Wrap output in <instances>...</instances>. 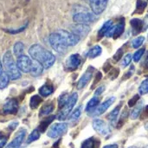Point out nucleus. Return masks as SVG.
Returning <instances> with one entry per match:
<instances>
[{
    "label": "nucleus",
    "mask_w": 148,
    "mask_h": 148,
    "mask_svg": "<svg viewBox=\"0 0 148 148\" xmlns=\"http://www.w3.org/2000/svg\"><path fill=\"white\" fill-rule=\"evenodd\" d=\"M29 54L33 60L40 62L45 69L53 66L56 62L55 56L40 44H33L29 49Z\"/></svg>",
    "instance_id": "f257e3e1"
},
{
    "label": "nucleus",
    "mask_w": 148,
    "mask_h": 148,
    "mask_svg": "<svg viewBox=\"0 0 148 148\" xmlns=\"http://www.w3.org/2000/svg\"><path fill=\"white\" fill-rule=\"evenodd\" d=\"M3 66L6 69V73L9 75L11 80H17L21 77V71L18 69L16 62H15L11 51L8 50L4 53L3 57Z\"/></svg>",
    "instance_id": "f03ea898"
},
{
    "label": "nucleus",
    "mask_w": 148,
    "mask_h": 148,
    "mask_svg": "<svg viewBox=\"0 0 148 148\" xmlns=\"http://www.w3.org/2000/svg\"><path fill=\"white\" fill-rule=\"evenodd\" d=\"M77 100H78V95H77V93H73L69 97L67 102L61 108L60 112L57 114V119L59 121H64L65 119H67V117L69 115V114L71 113L72 109L74 108V107H75Z\"/></svg>",
    "instance_id": "7ed1b4c3"
},
{
    "label": "nucleus",
    "mask_w": 148,
    "mask_h": 148,
    "mask_svg": "<svg viewBox=\"0 0 148 148\" xmlns=\"http://www.w3.org/2000/svg\"><path fill=\"white\" fill-rule=\"evenodd\" d=\"M49 44L52 47L53 49H55L58 53H63L66 51L68 46L66 45L65 42L63 41L62 37L60 36V34L56 31L54 33H51L49 36Z\"/></svg>",
    "instance_id": "20e7f679"
},
{
    "label": "nucleus",
    "mask_w": 148,
    "mask_h": 148,
    "mask_svg": "<svg viewBox=\"0 0 148 148\" xmlns=\"http://www.w3.org/2000/svg\"><path fill=\"white\" fill-rule=\"evenodd\" d=\"M68 130V124L66 123H56L50 127L49 129L47 135L49 138L52 139H56L62 134H64Z\"/></svg>",
    "instance_id": "39448f33"
},
{
    "label": "nucleus",
    "mask_w": 148,
    "mask_h": 148,
    "mask_svg": "<svg viewBox=\"0 0 148 148\" xmlns=\"http://www.w3.org/2000/svg\"><path fill=\"white\" fill-rule=\"evenodd\" d=\"M95 19V16L88 11H80L73 16V20L77 24H88L94 22Z\"/></svg>",
    "instance_id": "423d86ee"
},
{
    "label": "nucleus",
    "mask_w": 148,
    "mask_h": 148,
    "mask_svg": "<svg viewBox=\"0 0 148 148\" xmlns=\"http://www.w3.org/2000/svg\"><path fill=\"white\" fill-rule=\"evenodd\" d=\"M93 128L101 135L102 136H108L111 133V129L108 124H107L103 120L95 119L92 122Z\"/></svg>",
    "instance_id": "0eeeda50"
},
{
    "label": "nucleus",
    "mask_w": 148,
    "mask_h": 148,
    "mask_svg": "<svg viewBox=\"0 0 148 148\" xmlns=\"http://www.w3.org/2000/svg\"><path fill=\"white\" fill-rule=\"evenodd\" d=\"M57 32L62 37L63 41L65 42V43L68 47L69 46H75L80 42V38L72 32H69V31H67L64 29H59Z\"/></svg>",
    "instance_id": "6e6552de"
},
{
    "label": "nucleus",
    "mask_w": 148,
    "mask_h": 148,
    "mask_svg": "<svg viewBox=\"0 0 148 148\" xmlns=\"http://www.w3.org/2000/svg\"><path fill=\"white\" fill-rule=\"evenodd\" d=\"M95 15H101L107 8L108 0H88Z\"/></svg>",
    "instance_id": "1a4fd4ad"
},
{
    "label": "nucleus",
    "mask_w": 148,
    "mask_h": 148,
    "mask_svg": "<svg viewBox=\"0 0 148 148\" xmlns=\"http://www.w3.org/2000/svg\"><path fill=\"white\" fill-rule=\"evenodd\" d=\"M16 65L20 71L23 73H29L31 69V65H32V61L28 56L23 55L19 57H17L16 60Z\"/></svg>",
    "instance_id": "9d476101"
},
{
    "label": "nucleus",
    "mask_w": 148,
    "mask_h": 148,
    "mask_svg": "<svg viewBox=\"0 0 148 148\" xmlns=\"http://www.w3.org/2000/svg\"><path fill=\"white\" fill-rule=\"evenodd\" d=\"M124 29H125V21H124V18H121V21H120L118 23L114 25L113 24L110 30L107 34V36L116 39L124 32Z\"/></svg>",
    "instance_id": "9b49d317"
},
{
    "label": "nucleus",
    "mask_w": 148,
    "mask_h": 148,
    "mask_svg": "<svg viewBox=\"0 0 148 148\" xmlns=\"http://www.w3.org/2000/svg\"><path fill=\"white\" fill-rule=\"evenodd\" d=\"M116 98L114 96H112L110 98H108V100H106L103 103H101L100 106H98L91 114L92 116H99L101 115L102 114H104L111 106L112 104H114V102L115 101Z\"/></svg>",
    "instance_id": "f8f14e48"
},
{
    "label": "nucleus",
    "mask_w": 148,
    "mask_h": 148,
    "mask_svg": "<svg viewBox=\"0 0 148 148\" xmlns=\"http://www.w3.org/2000/svg\"><path fill=\"white\" fill-rule=\"evenodd\" d=\"M82 62V57L78 54H73L71 55L66 61V69L69 71H74L78 69V67L81 65Z\"/></svg>",
    "instance_id": "ddd939ff"
},
{
    "label": "nucleus",
    "mask_w": 148,
    "mask_h": 148,
    "mask_svg": "<svg viewBox=\"0 0 148 148\" xmlns=\"http://www.w3.org/2000/svg\"><path fill=\"white\" fill-rule=\"evenodd\" d=\"M18 110V102L16 99H10L5 102L3 107V112L5 114H15Z\"/></svg>",
    "instance_id": "4468645a"
},
{
    "label": "nucleus",
    "mask_w": 148,
    "mask_h": 148,
    "mask_svg": "<svg viewBox=\"0 0 148 148\" xmlns=\"http://www.w3.org/2000/svg\"><path fill=\"white\" fill-rule=\"evenodd\" d=\"M94 69H95L94 68L89 67L88 69V70L82 75V76L80 78V80L77 83V88L78 89L83 88L91 81V79L93 78V75H94Z\"/></svg>",
    "instance_id": "2eb2a0df"
},
{
    "label": "nucleus",
    "mask_w": 148,
    "mask_h": 148,
    "mask_svg": "<svg viewBox=\"0 0 148 148\" xmlns=\"http://www.w3.org/2000/svg\"><path fill=\"white\" fill-rule=\"evenodd\" d=\"M90 31V27L88 24H76L72 29V33L76 35L80 39L86 36Z\"/></svg>",
    "instance_id": "dca6fc26"
},
{
    "label": "nucleus",
    "mask_w": 148,
    "mask_h": 148,
    "mask_svg": "<svg viewBox=\"0 0 148 148\" xmlns=\"http://www.w3.org/2000/svg\"><path fill=\"white\" fill-rule=\"evenodd\" d=\"M25 135H26V133H25L24 130L19 131L16 134V136L13 139V140L10 144H8L5 148H19L20 146H21V144L23 143L24 138H25Z\"/></svg>",
    "instance_id": "f3484780"
},
{
    "label": "nucleus",
    "mask_w": 148,
    "mask_h": 148,
    "mask_svg": "<svg viewBox=\"0 0 148 148\" xmlns=\"http://www.w3.org/2000/svg\"><path fill=\"white\" fill-rule=\"evenodd\" d=\"M44 68L42 67V65L36 62V61H33L32 62V65H31V69H30V75L33 76V77H37L39 75H41L42 74V71H43Z\"/></svg>",
    "instance_id": "a211bd4d"
},
{
    "label": "nucleus",
    "mask_w": 148,
    "mask_h": 148,
    "mask_svg": "<svg viewBox=\"0 0 148 148\" xmlns=\"http://www.w3.org/2000/svg\"><path fill=\"white\" fill-rule=\"evenodd\" d=\"M130 24L133 29V34L137 35L141 32L143 28V22L139 18H134L130 21Z\"/></svg>",
    "instance_id": "6ab92c4d"
},
{
    "label": "nucleus",
    "mask_w": 148,
    "mask_h": 148,
    "mask_svg": "<svg viewBox=\"0 0 148 148\" xmlns=\"http://www.w3.org/2000/svg\"><path fill=\"white\" fill-rule=\"evenodd\" d=\"M112 26H113V21L112 20H108V21L105 22L103 23V25L101 26V28L100 29V30L98 31V39H101L103 36H107V34L108 33V31L110 30Z\"/></svg>",
    "instance_id": "aec40b11"
},
{
    "label": "nucleus",
    "mask_w": 148,
    "mask_h": 148,
    "mask_svg": "<svg viewBox=\"0 0 148 148\" xmlns=\"http://www.w3.org/2000/svg\"><path fill=\"white\" fill-rule=\"evenodd\" d=\"M121 105H119L117 106L108 116V121L110 122V124L112 126H115L116 125V122H117V119H118V116L120 114V111H121Z\"/></svg>",
    "instance_id": "412c9836"
},
{
    "label": "nucleus",
    "mask_w": 148,
    "mask_h": 148,
    "mask_svg": "<svg viewBox=\"0 0 148 148\" xmlns=\"http://www.w3.org/2000/svg\"><path fill=\"white\" fill-rule=\"evenodd\" d=\"M54 92V87L51 84H44L39 88V94L42 97H47L49 96L52 93Z\"/></svg>",
    "instance_id": "4be33fe9"
},
{
    "label": "nucleus",
    "mask_w": 148,
    "mask_h": 148,
    "mask_svg": "<svg viewBox=\"0 0 148 148\" xmlns=\"http://www.w3.org/2000/svg\"><path fill=\"white\" fill-rule=\"evenodd\" d=\"M99 103H100V98H99L98 96H95V97H93V98L88 102V104H87V106H86V111H87L88 113L93 112V111L98 107Z\"/></svg>",
    "instance_id": "5701e85b"
},
{
    "label": "nucleus",
    "mask_w": 148,
    "mask_h": 148,
    "mask_svg": "<svg viewBox=\"0 0 148 148\" xmlns=\"http://www.w3.org/2000/svg\"><path fill=\"white\" fill-rule=\"evenodd\" d=\"M101 52H102V49H101V46H99V45H95V46H94L92 49H89V51L88 52L87 56H88V58H90V59H94V58H95V57L99 56L101 54Z\"/></svg>",
    "instance_id": "b1692460"
},
{
    "label": "nucleus",
    "mask_w": 148,
    "mask_h": 148,
    "mask_svg": "<svg viewBox=\"0 0 148 148\" xmlns=\"http://www.w3.org/2000/svg\"><path fill=\"white\" fill-rule=\"evenodd\" d=\"M55 118H56V116L52 115V116H49V117L46 118L45 120H43V121L40 123L39 128H37V129L39 130V132H40V133H43V132L47 129V127H49V125L55 120Z\"/></svg>",
    "instance_id": "393cba45"
},
{
    "label": "nucleus",
    "mask_w": 148,
    "mask_h": 148,
    "mask_svg": "<svg viewBox=\"0 0 148 148\" xmlns=\"http://www.w3.org/2000/svg\"><path fill=\"white\" fill-rule=\"evenodd\" d=\"M24 50V45L22 42H17L14 44L13 47V53L16 57H19L23 55Z\"/></svg>",
    "instance_id": "a878e982"
},
{
    "label": "nucleus",
    "mask_w": 148,
    "mask_h": 148,
    "mask_svg": "<svg viewBox=\"0 0 148 148\" xmlns=\"http://www.w3.org/2000/svg\"><path fill=\"white\" fill-rule=\"evenodd\" d=\"M10 76L6 72H3L0 75V89H3L5 88L10 82Z\"/></svg>",
    "instance_id": "bb28decb"
},
{
    "label": "nucleus",
    "mask_w": 148,
    "mask_h": 148,
    "mask_svg": "<svg viewBox=\"0 0 148 148\" xmlns=\"http://www.w3.org/2000/svg\"><path fill=\"white\" fill-rule=\"evenodd\" d=\"M97 141L95 138H89L83 141L81 148H96L97 147Z\"/></svg>",
    "instance_id": "cd10ccee"
},
{
    "label": "nucleus",
    "mask_w": 148,
    "mask_h": 148,
    "mask_svg": "<svg viewBox=\"0 0 148 148\" xmlns=\"http://www.w3.org/2000/svg\"><path fill=\"white\" fill-rule=\"evenodd\" d=\"M39 137H40V132H39V130L38 129H35L28 136V139L26 140V143L27 144H30L31 142H34V141L37 140L39 139Z\"/></svg>",
    "instance_id": "c85d7f7f"
},
{
    "label": "nucleus",
    "mask_w": 148,
    "mask_h": 148,
    "mask_svg": "<svg viewBox=\"0 0 148 148\" xmlns=\"http://www.w3.org/2000/svg\"><path fill=\"white\" fill-rule=\"evenodd\" d=\"M148 0H137V4H136V10L135 13H142L146 7L147 6Z\"/></svg>",
    "instance_id": "c756f323"
},
{
    "label": "nucleus",
    "mask_w": 148,
    "mask_h": 148,
    "mask_svg": "<svg viewBox=\"0 0 148 148\" xmlns=\"http://www.w3.org/2000/svg\"><path fill=\"white\" fill-rule=\"evenodd\" d=\"M42 102V98L38 95H34L31 97L29 101V106L32 109H36Z\"/></svg>",
    "instance_id": "7c9ffc66"
},
{
    "label": "nucleus",
    "mask_w": 148,
    "mask_h": 148,
    "mask_svg": "<svg viewBox=\"0 0 148 148\" xmlns=\"http://www.w3.org/2000/svg\"><path fill=\"white\" fill-rule=\"evenodd\" d=\"M141 111H142V103L141 104H139L138 106H136L134 110L131 112V114H130V117L132 120H136L141 114Z\"/></svg>",
    "instance_id": "2f4dec72"
},
{
    "label": "nucleus",
    "mask_w": 148,
    "mask_h": 148,
    "mask_svg": "<svg viewBox=\"0 0 148 148\" xmlns=\"http://www.w3.org/2000/svg\"><path fill=\"white\" fill-rule=\"evenodd\" d=\"M54 110V105L53 104H47L43 106L40 111V116H44L49 114Z\"/></svg>",
    "instance_id": "473e14b6"
},
{
    "label": "nucleus",
    "mask_w": 148,
    "mask_h": 148,
    "mask_svg": "<svg viewBox=\"0 0 148 148\" xmlns=\"http://www.w3.org/2000/svg\"><path fill=\"white\" fill-rule=\"evenodd\" d=\"M144 41H145V37H144L143 36H138V37L134 38V39L132 41V47H133L134 49H138V48H140V47L143 44Z\"/></svg>",
    "instance_id": "72a5a7b5"
},
{
    "label": "nucleus",
    "mask_w": 148,
    "mask_h": 148,
    "mask_svg": "<svg viewBox=\"0 0 148 148\" xmlns=\"http://www.w3.org/2000/svg\"><path fill=\"white\" fill-rule=\"evenodd\" d=\"M81 114H82V106L78 107L77 108H75V109L73 111V113H72V114H70V116H69V121H77V120L80 118Z\"/></svg>",
    "instance_id": "f704fd0d"
},
{
    "label": "nucleus",
    "mask_w": 148,
    "mask_h": 148,
    "mask_svg": "<svg viewBox=\"0 0 148 148\" xmlns=\"http://www.w3.org/2000/svg\"><path fill=\"white\" fill-rule=\"evenodd\" d=\"M139 92L141 95L148 93V78L145 79L139 87Z\"/></svg>",
    "instance_id": "c9c22d12"
},
{
    "label": "nucleus",
    "mask_w": 148,
    "mask_h": 148,
    "mask_svg": "<svg viewBox=\"0 0 148 148\" xmlns=\"http://www.w3.org/2000/svg\"><path fill=\"white\" fill-rule=\"evenodd\" d=\"M145 51H146L145 48H142V49L137 50V51L134 54V56H133V60H134L135 62H138L141 59V57L143 56Z\"/></svg>",
    "instance_id": "e433bc0d"
},
{
    "label": "nucleus",
    "mask_w": 148,
    "mask_h": 148,
    "mask_svg": "<svg viewBox=\"0 0 148 148\" xmlns=\"http://www.w3.org/2000/svg\"><path fill=\"white\" fill-rule=\"evenodd\" d=\"M69 97V96L68 95V94H62V95L59 97V100H58V106H59L60 108H62L65 105V103L67 102Z\"/></svg>",
    "instance_id": "4c0bfd02"
},
{
    "label": "nucleus",
    "mask_w": 148,
    "mask_h": 148,
    "mask_svg": "<svg viewBox=\"0 0 148 148\" xmlns=\"http://www.w3.org/2000/svg\"><path fill=\"white\" fill-rule=\"evenodd\" d=\"M132 59H133V56H132V55H131V54H127V55H126V56H124V58H123L122 62H121V66H122L123 68L127 67V66L130 64V62H131Z\"/></svg>",
    "instance_id": "58836bf2"
},
{
    "label": "nucleus",
    "mask_w": 148,
    "mask_h": 148,
    "mask_svg": "<svg viewBox=\"0 0 148 148\" xmlns=\"http://www.w3.org/2000/svg\"><path fill=\"white\" fill-rule=\"evenodd\" d=\"M8 140V136L3 134V133H0V148H3L6 145Z\"/></svg>",
    "instance_id": "ea45409f"
},
{
    "label": "nucleus",
    "mask_w": 148,
    "mask_h": 148,
    "mask_svg": "<svg viewBox=\"0 0 148 148\" xmlns=\"http://www.w3.org/2000/svg\"><path fill=\"white\" fill-rule=\"evenodd\" d=\"M139 99H140V96H139V95H135V96H134V97L129 101V102H128L129 107H134V106L137 103V101H139Z\"/></svg>",
    "instance_id": "a19ab883"
},
{
    "label": "nucleus",
    "mask_w": 148,
    "mask_h": 148,
    "mask_svg": "<svg viewBox=\"0 0 148 148\" xmlns=\"http://www.w3.org/2000/svg\"><path fill=\"white\" fill-rule=\"evenodd\" d=\"M140 116L142 119H147L148 118V106L145 107L144 109H142L141 111V114H140Z\"/></svg>",
    "instance_id": "79ce46f5"
},
{
    "label": "nucleus",
    "mask_w": 148,
    "mask_h": 148,
    "mask_svg": "<svg viewBox=\"0 0 148 148\" xmlns=\"http://www.w3.org/2000/svg\"><path fill=\"white\" fill-rule=\"evenodd\" d=\"M122 53H123L122 49H119V50L117 51V53L114 56V61H116V62L120 61V59H121V56H122Z\"/></svg>",
    "instance_id": "37998d69"
},
{
    "label": "nucleus",
    "mask_w": 148,
    "mask_h": 148,
    "mask_svg": "<svg viewBox=\"0 0 148 148\" xmlns=\"http://www.w3.org/2000/svg\"><path fill=\"white\" fill-rule=\"evenodd\" d=\"M104 89H105V87L104 86H101L100 88H97V90L95 91V96H97V95H100L103 91H104Z\"/></svg>",
    "instance_id": "c03bdc74"
},
{
    "label": "nucleus",
    "mask_w": 148,
    "mask_h": 148,
    "mask_svg": "<svg viewBox=\"0 0 148 148\" xmlns=\"http://www.w3.org/2000/svg\"><path fill=\"white\" fill-rule=\"evenodd\" d=\"M25 27H26V26H24V27H23V28H21V29H16V30H10V29H7L6 31H7V32H9V33H10V34H16V33H18V32L23 31V30L25 29Z\"/></svg>",
    "instance_id": "a18cd8bd"
},
{
    "label": "nucleus",
    "mask_w": 148,
    "mask_h": 148,
    "mask_svg": "<svg viewBox=\"0 0 148 148\" xmlns=\"http://www.w3.org/2000/svg\"><path fill=\"white\" fill-rule=\"evenodd\" d=\"M142 66H143V68H144L145 70L148 71V55L146 56V58H145V60H144V62H143Z\"/></svg>",
    "instance_id": "49530a36"
},
{
    "label": "nucleus",
    "mask_w": 148,
    "mask_h": 148,
    "mask_svg": "<svg viewBox=\"0 0 148 148\" xmlns=\"http://www.w3.org/2000/svg\"><path fill=\"white\" fill-rule=\"evenodd\" d=\"M101 79V72H98L97 75H96V79H95V82H94V86H95V84H97V82H98Z\"/></svg>",
    "instance_id": "de8ad7c7"
},
{
    "label": "nucleus",
    "mask_w": 148,
    "mask_h": 148,
    "mask_svg": "<svg viewBox=\"0 0 148 148\" xmlns=\"http://www.w3.org/2000/svg\"><path fill=\"white\" fill-rule=\"evenodd\" d=\"M17 125H18L17 122H13V123H11V124L9 126V128H10V130H14V129L17 127Z\"/></svg>",
    "instance_id": "09e8293b"
},
{
    "label": "nucleus",
    "mask_w": 148,
    "mask_h": 148,
    "mask_svg": "<svg viewBox=\"0 0 148 148\" xmlns=\"http://www.w3.org/2000/svg\"><path fill=\"white\" fill-rule=\"evenodd\" d=\"M102 148H119L117 144H110V145H107Z\"/></svg>",
    "instance_id": "8fccbe9b"
},
{
    "label": "nucleus",
    "mask_w": 148,
    "mask_h": 148,
    "mask_svg": "<svg viewBox=\"0 0 148 148\" xmlns=\"http://www.w3.org/2000/svg\"><path fill=\"white\" fill-rule=\"evenodd\" d=\"M3 73V65H2V62H0V75Z\"/></svg>",
    "instance_id": "3c124183"
},
{
    "label": "nucleus",
    "mask_w": 148,
    "mask_h": 148,
    "mask_svg": "<svg viewBox=\"0 0 148 148\" xmlns=\"http://www.w3.org/2000/svg\"><path fill=\"white\" fill-rule=\"evenodd\" d=\"M128 148H139V147H134V146H132V147H129Z\"/></svg>",
    "instance_id": "603ef678"
},
{
    "label": "nucleus",
    "mask_w": 148,
    "mask_h": 148,
    "mask_svg": "<svg viewBox=\"0 0 148 148\" xmlns=\"http://www.w3.org/2000/svg\"><path fill=\"white\" fill-rule=\"evenodd\" d=\"M147 130H148V127H147Z\"/></svg>",
    "instance_id": "864d4df0"
},
{
    "label": "nucleus",
    "mask_w": 148,
    "mask_h": 148,
    "mask_svg": "<svg viewBox=\"0 0 148 148\" xmlns=\"http://www.w3.org/2000/svg\"><path fill=\"white\" fill-rule=\"evenodd\" d=\"M147 148H148V147H147Z\"/></svg>",
    "instance_id": "5fc2aeb1"
}]
</instances>
